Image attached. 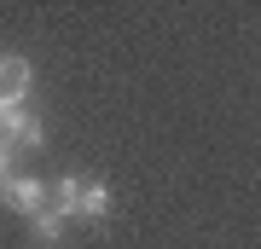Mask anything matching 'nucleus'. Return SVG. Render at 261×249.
I'll return each mask as SVG.
<instances>
[{
	"label": "nucleus",
	"instance_id": "nucleus-1",
	"mask_svg": "<svg viewBox=\"0 0 261 249\" xmlns=\"http://www.w3.org/2000/svg\"><path fill=\"white\" fill-rule=\"evenodd\" d=\"M0 139H6L12 151H35L41 139H47V122H41L35 110H23V104H18V110L0 116Z\"/></svg>",
	"mask_w": 261,
	"mask_h": 249
},
{
	"label": "nucleus",
	"instance_id": "nucleus-2",
	"mask_svg": "<svg viewBox=\"0 0 261 249\" xmlns=\"http://www.w3.org/2000/svg\"><path fill=\"white\" fill-rule=\"evenodd\" d=\"M0 191H6V203L18 209V214H29V220L47 209V185H41V180H29V174H12L6 185H0Z\"/></svg>",
	"mask_w": 261,
	"mask_h": 249
},
{
	"label": "nucleus",
	"instance_id": "nucleus-3",
	"mask_svg": "<svg viewBox=\"0 0 261 249\" xmlns=\"http://www.w3.org/2000/svg\"><path fill=\"white\" fill-rule=\"evenodd\" d=\"M23 93H29V64L23 58H0V116L18 110Z\"/></svg>",
	"mask_w": 261,
	"mask_h": 249
},
{
	"label": "nucleus",
	"instance_id": "nucleus-4",
	"mask_svg": "<svg viewBox=\"0 0 261 249\" xmlns=\"http://www.w3.org/2000/svg\"><path fill=\"white\" fill-rule=\"evenodd\" d=\"M75 214H82V220H105V214H111V185H105V180H82Z\"/></svg>",
	"mask_w": 261,
	"mask_h": 249
},
{
	"label": "nucleus",
	"instance_id": "nucleus-5",
	"mask_svg": "<svg viewBox=\"0 0 261 249\" xmlns=\"http://www.w3.org/2000/svg\"><path fill=\"white\" fill-rule=\"evenodd\" d=\"M75 203H82V174H64V180L53 185V214H64V220H70Z\"/></svg>",
	"mask_w": 261,
	"mask_h": 249
},
{
	"label": "nucleus",
	"instance_id": "nucleus-6",
	"mask_svg": "<svg viewBox=\"0 0 261 249\" xmlns=\"http://www.w3.org/2000/svg\"><path fill=\"white\" fill-rule=\"evenodd\" d=\"M29 232H35V243H58V238H64V214H47V209H41L35 220H29Z\"/></svg>",
	"mask_w": 261,
	"mask_h": 249
},
{
	"label": "nucleus",
	"instance_id": "nucleus-7",
	"mask_svg": "<svg viewBox=\"0 0 261 249\" xmlns=\"http://www.w3.org/2000/svg\"><path fill=\"white\" fill-rule=\"evenodd\" d=\"M6 180H12V145L0 139V185H6Z\"/></svg>",
	"mask_w": 261,
	"mask_h": 249
}]
</instances>
